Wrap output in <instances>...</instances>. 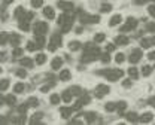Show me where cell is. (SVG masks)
<instances>
[{
    "label": "cell",
    "instance_id": "6da1fadb",
    "mask_svg": "<svg viewBox=\"0 0 155 125\" xmlns=\"http://www.w3.org/2000/svg\"><path fill=\"white\" fill-rule=\"evenodd\" d=\"M100 55H101V52H100V49L96 46V42H94V43H87V45L84 46V55H82L81 61L82 62L94 61Z\"/></svg>",
    "mask_w": 155,
    "mask_h": 125
},
{
    "label": "cell",
    "instance_id": "7a4b0ae2",
    "mask_svg": "<svg viewBox=\"0 0 155 125\" xmlns=\"http://www.w3.org/2000/svg\"><path fill=\"white\" fill-rule=\"evenodd\" d=\"M98 75L104 76V78H106L107 81H110V82H115V81L121 79V78L124 76V72H122L121 69H109V70H100Z\"/></svg>",
    "mask_w": 155,
    "mask_h": 125
},
{
    "label": "cell",
    "instance_id": "3957f363",
    "mask_svg": "<svg viewBox=\"0 0 155 125\" xmlns=\"http://www.w3.org/2000/svg\"><path fill=\"white\" fill-rule=\"evenodd\" d=\"M46 31H48V24L43 22V21H38V22L33 25V33H35V36H43Z\"/></svg>",
    "mask_w": 155,
    "mask_h": 125
},
{
    "label": "cell",
    "instance_id": "277c9868",
    "mask_svg": "<svg viewBox=\"0 0 155 125\" xmlns=\"http://www.w3.org/2000/svg\"><path fill=\"white\" fill-rule=\"evenodd\" d=\"M79 20H81L82 24H97V22H100V17H98V15H90V14L82 12Z\"/></svg>",
    "mask_w": 155,
    "mask_h": 125
},
{
    "label": "cell",
    "instance_id": "5b68a950",
    "mask_svg": "<svg viewBox=\"0 0 155 125\" xmlns=\"http://www.w3.org/2000/svg\"><path fill=\"white\" fill-rule=\"evenodd\" d=\"M109 91H110V88H109L107 85H104V83H100V85H97V86H96L94 95H96L97 98H103L104 95H107V94H109Z\"/></svg>",
    "mask_w": 155,
    "mask_h": 125
},
{
    "label": "cell",
    "instance_id": "8992f818",
    "mask_svg": "<svg viewBox=\"0 0 155 125\" xmlns=\"http://www.w3.org/2000/svg\"><path fill=\"white\" fill-rule=\"evenodd\" d=\"M61 36L60 34H52L51 36V40H49V43H48V49L49 51H55L57 48H60L61 46Z\"/></svg>",
    "mask_w": 155,
    "mask_h": 125
},
{
    "label": "cell",
    "instance_id": "52a82bcc",
    "mask_svg": "<svg viewBox=\"0 0 155 125\" xmlns=\"http://www.w3.org/2000/svg\"><path fill=\"white\" fill-rule=\"evenodd\" d=\"M136 27H137V20L130 17V18H127L125 24L121 27V31H122V33H125V31H131V30H134Z\"/></svg>",
    "mask_w": 155,
    "mask_h": 125
},
{
    "label": "cell",
    "instance_id": "ba28073f",
    "mask_svg": "<svg viewBox=\"0 0 155 125\" xmlns=\"http://www.w3.org/2000/svg\"><path fill=\"white\" fill-rule=\"evenodd\" d=\"M142 49H134V51H131V54H130V58H128V61L131 62V64H136V62L140 61V58H142Z\"/></svg>",
    "mask_w": 155,
    "mask_h": 125
},
{
    "label": "cell",
    "instance_id": "9c48e42d",
    "mask_svg": "<svg viewBox=\"0 0 155 125\" xmlns=\"http://www.w3.org/2000/svg\"><path fill=\"white\" fill-rule=\"evenodd\" d=\"M58 8L61 9V11H64V12H69V11H72L73 9V3L72 2H64V0H58Z\"/></svg>",
    "mask_w": 155,
    "mask_h": 125
},
{
    "label": "cell",
    "instance_id": "30bf717a",
    "mask_svg": "<svg viewBox=\"0 0 155 125\" xmlns=\"http://www.w3.org/2000/svg\"><path fill=\"white\" fill-rule=\"evenodd\" d=\"M43 15H45V18H48V20H54V18H55V12H54V9H52L51 6H45V8H43Z\"/></svg>",
    "mask_w": 155,
    "mask_h": 125
},
{
    "label": "cell",
    "instance_id": "8fae6325",
    "mask_svg": "<svg viewBox=\"0 0 155 125\" xmlns=\"http://www.w3.org/2000/svg\"><path fill=\"white\" fill-rule=\"evenodd\" d=\"M152 119H154V113L146 112V113H143V115L139 118V122H142V124H148V122H151Z\"/></svg>",
    "mask_w": 155,
    "mask_h": 125
},
{
    "label": "cell",
    "instance_id": "7c38bea8",
    "mask_svg": "<svg viewBox=\"0 0 155 125\" xmlns=\"http://www.w3.org/2000/svg\"><path fill=\"white\" fill-rule=\"evenodd\" d=\"M128 42H130V39H128L127 36H124V34H119V36H116L115 37V43L116 45H121V46L128 45Z\"/></svg>",
    "mask_w": 155,
    "mask_h": 125
},
{
    "label": "cell",
    "instance_id": "4fadbf2b",
    "mask_svg": "<svg viewBox=\"0 0 155 125\" xmlns=\"http://www.w3.org/2000/svg\"><path fill=\"white\" fill-rule=\"evenodd\" d=\"M60 113H61V116H63L64 119H67V118H70V115L73 113V107H61V109H60Z\"/></svg>",
    "mask_w": 155,
    "mask_h": 125
},
{
    "label": "cell",
    "instance_id": "5bb4252c",
    "mask_svg": "<svg viewBox=\"0 0 155 125\" xmlns=\"http://www.w3.org/2000/svg\"><path fill=\"white\" fill-rule=\"evenodd\" d=\"M9 42H11V45H12V46H18L19 42H21L19 34H17V33H12V34H9Z\"/></svg>",
    "mask_w": 155,
    "mask_h": 125
},
{
    "label": "cell",
    "instance_id": "9a60e30c",
    "mask_svg": "<svg viewBox=\"0 0 155 125\" xmlns=\"http://www.w3.org/2000/svg\"><path fill=\"white\" fill-rule=\"evenodd\" d=\"M154 45H155V39H142V40H140V46H142L143 49L151 48V46H154Z\"/></svg>",
    "mask_w": 155,
    "mask_h": 125
},
{
    "label": "cell",
    "instance_id": "2e32d148",
    "mask_svg": "<svg viewBox=\"0 0 155 125\" xmlns=\"http://www.w3.org/2000/svg\"><path fill=\"white\" fill-rule=\"evenodd\" d=\"M60 81H69L70 78H72V73H70V70H67V69H64V70H61L60 72Z\"/></svg>",
    "mask_w": 155,
    "mask_h": 125
},
{
    "label": "cell",
    "instance_id": "e0dca14e",
    "mask_svg": "<svg viewBox=\"0 0 155 125\" xmlns=\"http://www.w3.org/2000/svg\"><path fill=\"white\" fill-rule=\"evenodd\" d=\"M121 21H122V17H121L119 14H116V15H114V17L110 18L109 25H110V27H115V25H118V24H121Z\"/></svg>",
    "mask_w": 155,
    "mask_h": 125
},
{
    "label": "cell",
    "instance_id": "ac0fdd59",
    "mask_svg": "<svg viewBox=\"0 0 155 125\" xmlns=\"http://www.w3.org/2000/svg\"><path fill=\"white\" fill-rule=\"evenodd\" d=\"M72 98H73V94L67 89V91H64L63 94H61V100L64 101V103H70L72 101Z\"/></svg>",
    "mask_w": 155,
    "mask_h": 125
},
{
    "label": "cell",
    "instance_id": "d6986e66",
    "mask_svg": "<svg viewBox=\"0 0 155 125\" xmlns=\"http://www.w3.org/2000/svg\"><path fill=\"white\" fill-rule=\"evenodd\" d=\"M61 66H63V60H61L60 57H55V58L51 61V67H52L54 70H60Z\"/></svg>",
    "mask_w": 155,
    "mask_h": 125
},
{
    "label": "cell",
    "instance_id": "ffe728a7",
    "mask_svg": "<svg viewBox=\"0 0 155 125\" xmlns=\"http://www.w3.org/2000/svg\"><path fill=\"white\" fill-rule=\"evenodd\" d=\"M125 109H127V103H125V101H119V103H116V112H118L119 115H125V113H124Z\"/></svg>",
    "mask_w": 155,
    "mask_h": 125
},
{
    "label": "cell",
    "instance_id": "44dd1931",
    "mask_svg": "<svg viewBox=\"0 0 155 125\" xmlns=\"http://www.w3.org/2000/svg\"><path fill=\"white\" fill-rule=\"evenodd\" d=\"M85 119H87L88 124H93V122L97 119V115L94 112H87V113H85Z\"/></svg>",
    "mask_w": 155,
    "mask_h": 125
},
{
    "label": "cell",
    "instance_id": "7402d4cb",
    "mask_svg": "<svg viewBox=\"0 0 155 125\" xmlns=\"http://www.w3.org/2000/svg\"><path fill=\"white\" fill-rule=\"evenodd\" d=\"M125 118H127V121H128V122H137V121H139V116H137V113H136V112H130V113H127V115H125Z\"/></svg>",
    "mask_w": 155,
    "mask_h": 125
},
{
    "label": "cell",
    "instance_id": "603a6c76",
    "mask_svg": "<svg viewBox=\"0 0 155 125\" xmlns=\"http://www.w3.org/2000/svg\"><path fill=\"white\" fill-rule=\"evenodd\" d=\"M19 64H21L22 67H33V60H31V58H27V57H24V58H21Z\"/></svg>",
    "mask_w": 155,
    "mask_h": 125
},
{
    "label": "cell",
    "instance_id": "cb8c5ba5",
    "mask_svg": "<svg viewBox=\"0 0 155 125\" xmlns=\"http://www.w3.org/2000/svg\"><path fill=\"white\" fill-rule=\"evenodd\" d=\"M81 48H82V43L78 40H73L69 43V49H70V51H78V49H81Z\"/></svg>",
    "mask_w": 155,
    "mask_h": 125
},
{
    "label": "cell",
    "instance_id": "d4e9b609",
    "mask_svg": "<svg viewBox=\"0 0 155 125\" xmlns=\"http://www.w3.org/2000/svg\"><path fill=\"white\" fill-rule=\"evenodd\" d=\"M24 14H25L24 8H22V6H18V8L15 9V12H14V17H15V18H18V20H21Z\"/></svg>",
    "mask_w": 155,
    "mask_h": 125
},
{
    "label": "cell",
    "instance_id": "484cf974",
    "mask_svg": "<svg viewBox=\"0 0 155 125\" xmlns=\"http://www.w3.org/2000/svg\"><path fill=\"white\" fill-rule=\"evenodd\" d=\"M19 28L22 31H28L30 30V22L28 21H24V20H19Z\"/></svg>",
    "mask_w": 155,
    "mask_h": 125
},
{
    "label": "cell",
    "instance_id": "4316f807",
    "mask_svg": "<svg viewBox=\"0 0 155 125\" xmlns=\"http://www.w3.org/2000/svg\"><path fill=\"white\" fill-rule=\"evenodd\" d=\"M128 76H130L131 79H137V78H139V72H137L136 67H130V69H128Z\"/></svg>",
    "mask_w": 155,
    "mask_h": 125
},
{
    "label": "cell",
    "instance_id": "83f0119b",
    "mask_svg": "<svg viewBox=\"0 0 155 125\" xmlns=\"http://www.w3.org/2000/svg\"><path fill=\"white\" fill-rule=\"evenodd\" d=\"M110 11H112V5L110 3H103L101 8H100V12H103V14H107Z\"/></svg>",
    "mask_w": 155,
    "mask_h": 125
},
{
    "label": "cell",
    "instance_id": "f1b7e54d",
    "mask_svg": "<svg viewBox=\"0 0 155 125\" xmlns=\"http://www.w3.org/2000/svg\"><path fill=\"white\" fill-rule=\"evenodd\" d=\"M5 103L9 104V106H14V104L17 103V98H15V95H6V97H5Z\"/></svg>",
    "mask_w": 155,
    "mask_h": 125
},
{
    "label": "cell",
    "instance_id": "f546056e",
    "mask_svg": "<svg viewBox=\"0 0 155 125\" xmlns=\"http://www.w3.org/2000/svg\"><path fill=\"white\" fill-rule=\"evenodd\" d=\"M8 42H9V34L5 33V31H2L0 33V45H6Z\"/></svg>",
    "mask_w": 155,
    "mask_h": 125
},
{
    "label": "cell",
    "instance_id": "4dcf8cb0",
    "mask_svg": "<svg viewBox=\"0 0 155 125\" xmlns=\"http://www.w3.org/2000/svg\"><path fill=\"white\" fill-rule=\"evenodd\" d=\"M152 69H154V67H151V66H143V67H142V75H143V76H149V75L152 73Z\"/></svg>",
    "mask_w": 155,
    "mask_h": 125
},
{
    "label": "cell",
    "instance_id": "1f68e13d",
    "mask_svg": "<svg viewBox=\"0 0 155 125\" xmlns=\"http://www.w3.org/2000/svg\"><path fill=\"white\" fill-rule=\"evenodd\" d=\"M36 45H38V49L45 46V37L43 36H36Z\"/></svg>",
    "mask_w": 155,
    "mask_h": 125
},
{
    "label": "cell",
    "instance_id": "d6a6232c",
    "mask_svg": "<svg viewBox=\"0 0 155 125\" xmlns=\"http://www.w3.org/2000/svg\"><path fill=\"white\" fill-rule=\"evenodd\" d=\"M69 91H70L73 95H82V89H81L79 86H70Z\"/></svg>",
    "mask_w": 155,
    "mask_h": 125
},
{
    "label": "cell",
    "instance_id": "836d02e7",
    "mask_svg": "<svg viewBox=\"0 0 155 125\" xmlns=\"http://www.w3.org/2000/svg\"><path fill=\"white\" fill-rule=\"evenodd\" d=\"M9 88V81L8 79H2L0 81V91H6Z\"/></svg>",
    "mask_w": 155,
    "mask_h": 125
},
{
    "label": "cell",
    "instance_id": "e575fe53",
    "mask_svg": "<svg viewBox=\"0 0 155 125\" xmlns=\"http://www.w3.org/2000/svg\"><path fill=\"white\" fill-rule=\"evenodd\" d=\"M46 61V55L45 54H38L36 55V64H43Z\"/></svg>",
    "mask_w": 155,
    "mask_h": 125
},
{
    "label": "cell",
    "instance_id": "d590c367",
    "mask_svg": "<svg viewBox=\"0 0 155 125\" xmlns=\"http://www.w3.org/2000/svg\"><path fill=\"white\" fill-rule=\"evenodd\" d=\"M28 107H30V106H28L27 103L21 104V106L18 107V113L19 115H25V112H27V109H28Z\"/></svg>",
    "mask_w": 155,
    "mask_h": 125
},
{
    "label": "cell",
    "instance_id": "8d00e7d4",
    "mask_svg": "<svg viewBox=\"0 0 155 125\" xmlns=\"http://www.w3.org/2000/svg\"><path fill=\"white\" fill-rule=\"evenodd\" d=\"M24 89H25V86H24V83H17L15 86H14V91L19 94V92H24Z\"/></svg>",
    "mask_w": 155,
    "mask_h": 125
},
{
    "label": "cell",
    "instance_id": "74e56055",
    "mask_svg": "<svg viewBox=\"0 0 155 125\" xmlns=\"http://www.w3.org/2000/svg\"><path fill=\"white\" fill-rule=\"evenodd\" d=\"M115 61L118 62V64H121V62L125 61V55L122 54V52H119V54H116L115 55Z\"/></svg>",
    "mask_w": 155,
    "mask_h": 125
},
{
    "label": "cell",
    "instance_id": "f35d334b",
    "mask_svg": "<svg viewBox=\"0 0 155 125\" xmlns=\"http://www.w3.org/2000/svg\"><path fill=\"white\" fill-rule=\"evenodd\" d=\"M33 17H35V14H33V12H25V14L22 15V18H21V20L28 21V22H30V21L33 20Z\"/></svg>",
    "mask_w": 155,
    "mask_h": 125
},
{
    "label": "cell",
    "instance_id": "ab89813d",
    "mask_svg": "<svg viewBox=\"0 0 155 125\" xmlns=\"http://www.w3.org/2000/svg\"><path fill=\"white\" fill-rule=\"evenodd\" d=\"M100 60H101V62L107 64V62L110 61V55H109V52H106V54H101V55H100Z\"/></svg>",
    "mask_w": 155,
    "mask_h": 125
},
{
    "label": "cell",
    "instance_id": "60d3db41",
    "mask_svg": "<svg viewBox=\"0 0 155 125\" xmlns=\"http://www.w3.org/2000/svg\"><path fill=\"white\" fill-rule=\"evenodd\" d=\"M60 100H61V97H60L58 94H52V95H51V98H49V101H51L52 104H58L60 103Z\"/></svg>",
    "mask_w": 155,
    "mask_h": 125
},
{
    "label": "cell",
    "instance_id": "b9f144b4",
    "mask_svg": "<svg viewBox=\"0 0 155 125\" xmlns=\"http://www.w3.org/2000/svg\"><path fill=\"white\" fill-rule=\"evenodd\" d=\"M104 39H106V36H104L103 33H97L96 36H94V42H96V43H100V42H103Z\"/></svg>",
    "mask_w": 155,
    "mask_h": 125
},
{
    "label": "cell",
    "instance_id": "7bdbcfd3",
    "mask_svg": "<svg viewBox=\"0 0 155 125\" xmlns=\"http://www.w3.org/2000/svg\"><path fill=\"white\" fill-rule=\"evenodd\" d=\"M27 104H28L30 107H36V106L39 104V100H38V98H35V97H31V98H28Z\"/></svg>",
    "mask_w": 155,
    "mask_h": 125
},
{
    "label": "cell",
    "instance_id": "ee69618b",
    "mask_svg": "<svg viewBox=\"0 0 155 125\" xmlns=\"http://www.w3.org/2000/svg\"><path fill=\"white\" fill-rule=\"evenodd\" d=\"M104 109L107 110V112H115L116 110V103H107L104 106Z\"/></svg>",
    "mask_w": 155,
    "mask_h": 125
},
{
    "label": "cell",
    "instance_id": "f6af8a7d",
    "mask_svg": "<svg viewBox=\"0 0 155 125\" xmlns=\"http://www.w3.org/2000/svg\"><path fill=\"white\" fill-rule=\"evenodd\" d=\"M27 49H28V51H36V49H38L36 42H28V43H27Z\"/></svg>",
    "mask_w": 155,
    "mask_h": 125
},
{
    "label": "cell",
    "instance_id": "bcb514c9",
    "mask_svg": "<svg viewBox=\"0 0 155 125\" xmlns=\"http://www.w3.org/2000/svg\"><path fill=\"white\" fill-rule=\"evenodd\" d=\"M42 5H43V0H31V6H33V8H36V9L40 8Z\"/></svg>",
    "mask_w": 155,
    "mask_h": 125
},
{
    "label": "cell",
    "instance_id": "7dc6e473",
    "mask_svg": "<svg viewBox=\"0 0 155 125\" xmlns=\"http://www.w3.org/2000/svg\"><path fill=\"white\" fill-rule=\"evenodd\" d=\"M40 119H42V113H38V115H35V116H33V118L30 119V122H31V124H35V122L38 124Z\"/></svg>",
    "mask_w": 155,
    "mask_h": 125
},
{
    "label": "cell",
    "instance_id": "c3c4849f",
    "mask_svg": "<svg viewBox=\"0 0 155 125\" xmlns=\"http://www.w3.org/2000/svg\"><path fill=\"white\" fill-rule=\"evenodd\" d=\"M148 12H149V15L155 18V5H151V6H148Z\"/></svg>",
    "mask_w": 155,
    "mask_h": 125
},
{
    "label": "cell",
    "instance_id": "681fc988",
    "mask_svg": "<svg viewBox=\"0 0 155 125\" xmlns=\"http://www.w3.org/2000/svg\"><path fill=\"white\" fill-rule=\"evenodd\" d=\"M17 76H18V78H25V76H27V72H25L24 69H19V70H17Z\"/></svg>",
    "mask_w": 155,
    "mask_h": 125
},
{
    "label": "cell",
    "instance_id": "f907efd6",
    "mask_svg": "<svg viewBox=\"0 0 155 125\" xmlns=\"http://www.w3.org/2000/svg\"><path fill=\"white\" fill-rule=\"evenodd\" d=\"M21 54H22V49H21V48H18V46H15V49H14L12 55H14V57H19Z\"/></svg>",
    "mask_w": 155,
    "mask_h": 125
},
{
    "label": "cell",
    "instance_id": "816d5d0a",
    "mask_svg": "<svg viewBox=\"0 0 155 125\" xmlns=\"http://www.w3.org/2000/svg\"><path fill=\"white\" fill-rule=\"evenodd\" d=\"M146 30L151 31V33H155V22H149V24L146 25Z\"/></svg>",
    "mask_w": 155,
    "mask_h": 125
},
{
    "label": "cell",
    "instance_id": "f5cc1de1",
    "mask_svg": "<svg viewBox=\"0 0 155 125\" xmlns=\"http://www.w3.org/2000/svg\"><path fill=\"white\" fill-rule=\"evenodd\" d=\"M79 100H81V101H82V104H84V106H85V104H88V103H90V97H88V95H87V94H85V95H84V97H81V98H79Z\"/></svg>",
    "mask_w": 155,
    "mask_h": 125
},
{
    "label": "cell",
    "instance_id": "db71d44e",
    "mask_svg": "<svg viewBox=\"0 0 155 125\" xmlns=\"http://www.w3.org/2000/svg\"><path fill=\"white\" fill-rule=\"evenodd\" d=\"M112 51H115V45H114V43H107V46H106V52H112Z\"/></svg>",
    "mask_w": 155,
    "mask_h": 125
},
{
    "label": "cell",
    "instance_id": "11a10c76",
    "mask_svg": "<svg viewBox=\"0 0 155 125\" xmlns=\"http://www.w3.org/2000/svg\"><path fill=\"white\" fill-rule=\"evenodd\" d=\"M52 85H54V83H51V85H45V86H42V88H40V91H42V92H48V91L51 89V86H52Z\"/></svg>",
    "mask_w": 155,
    "mask_h": 125
},
{
    "label": "cell",
    "instance_id": "9f6ffc18",
    "mask_svg": "<svg viewBox=\"0 0 155 125\" xmlns=\"http://www.w3.org/2000/svg\"><path fill=\"white\" fill-rule=\"evenodd\" d=\"M122 86H125V88L131 86V78H130V79H125V81L122 82Z\"/></svg>",
    "mask_w": 155,
    "mask_h": 125
},
{
    "label": "cell",
    "instance_id": "6f0895ef",
    "mask_svg": "<svg viewBox=\"0 0 155 125\" xmlns=\"http://www.w3.org/2000/svg\"><path fill=\"white\" fill-rule=\"evenodd\" d=\"M148 58L152 60V61H155V51H151V52L148 54Z\"/></svg>",
    "mask_w": 155,
    "mask_h": 125
},
{
    "label": "cell",
    "instance_id": "680465c9",
    "mask_svg": "<svg viewBox=\"0 0 155 125\" xmlns=\"http://www.w3.org/2000/svg\"><path fill=\"white\" fill-rule=\"evenodd\" d=\"M151 0H136V5H146V3H149Z\"/></svg>",
    "mask_w": 155,
    "mask_h": 125
},
{
    "label": "cell",
    "instance_id": "91938a15",
    "mask_svg": "<svg viewBox=\"0 0 155 125\" xmlns=\"http://www.w3.org/2000/svg\"><path fill=\"white\" fill-rule=\"evenodd\" d=\"M148 103H149V106H152V107H155V95H154V97H151V98L148 100Z\"/></svg>",
    "mask_w": 155,
    "mask_h": 125
},
{
    "label": "cell",
    "instance_id": "94428289",
    "mask_svg": "<svg viewBox=\"0 0 155 125\" xmlns=\"http://www.w3.org/2000/svg\"><path fill=\"white\" fill-rule=\"evenodd\" d=\"M12 2H15V0H3V3H5V5H11Z\"/></svg>",
    "mask_w": 155,
    "mask_h": 125
},
{
    "label": "cell",
    "instance_id": "6125c7cd",
    "mask_svg": "<svg viewBox=\"0 0 155 125\" xmlns=\"http://www.w3.org/2000/svg\"><path fill=\"white\" fill-rule=\"evenodd\" d=\"M3 122H8V119L6 118H0V124H3Z\"/></svg>",
    "mask_w": 155,
    "mask_h": 125
},
{
    "label": "cell",
    "instance_id": "be15d7a7",
    "mask_svg": "<svg viewBox=\"0 0 155 125\" xmlns=\"http://www.w3.org/2000/svg\"><path fill=\"white\" fill-rule=\"evenodd\" d=\"M76 33H82V27H78V28H76Z\"/></svg>",
    "mask_w": 155,
    "mask_h": 125
},
{
    "label": "cell",
    "instance_id": "e7e4bbea",
    "mask_svg": "<svg viewBox=\"0 0 155 125\" xmlns=\"http://www.w3.org/2000/svg\"><path fill=\"white\" fill-rule=\"evenodd\" d=\"M3 103H5V98H3V97L0 95V104H3Z\"/></svg>",
    "mask_w": 155,
    "mask_h": 125
},
{
    "label": "cell",
    "instance_id": "03108f58",
    "mask_svg": "<svg viewBox=\"0 0 155 125\" xmlns=\"http://www.w3.org/2000/svg\"><path fill=\"white\" fill-rule=\"evenodd\" d=\"M0 73H2V69H0Z\"/></svg>",
    "mask_w": 155,
    "mask_h": 125
},
{
    "label": "cell",
    "instance_id": "003e7915",
    "mask_svg": "<svg viewBox=\"0 0 155 125\" xmlns=\"http://www.w3.org/2000/svg\"><path fill=\"white\" fill-rule=\"evenodd\" d=\"M154 69H155V66H154Z\"/></svg>",
    "mask_w": 155,
    "mask_h": 125
}]
</instances>
